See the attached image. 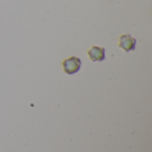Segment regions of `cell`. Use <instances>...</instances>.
Listing matches in <instances>:
<instances>
[{"label":"cell","instance_id":"obj_1","mask_svg":"<svg viewBox=\"0 0 152 152\" xmlns=\"http://www.w3.org/2000/svg\"><path fill=\"white\" fill-rule=\"evenodd\" d=\"M81 60L77 56H71L68 59H65L61 62L62 69L68 75H73L78 72L81 68Z\"/></svg>","mask_w":152,"mask_h":152},{"label":"cell","instance_id":"obj_2","mask_svg":"<svg viewBox=\"0 0 152 152\" xmlns=\"http://www.w3.org/2000/svg\"><path fill=\"white\" fill-rule=\"evenodd\" d=\"M136 45V39L134 38L131 35L126 34L121 35L118 39V46L123 49L125 52L128 53L134 51Z\"/></svg>","mask_w":152,"mask_h":152},{"label":"cell","instance_id":"obj_3","mask_svg":"<svg viewBox=\"0 0 152 152\" xmlns=\"http://www.w3.org/2000/svg\"><path fill=\"white\" fill-rule=\"evenodd\" d=\"M87 54L92 61H102L105 60V48L93 45L87 51Z\"/></svg>","mask_w":152,"mask_h":152}]
</instances>
